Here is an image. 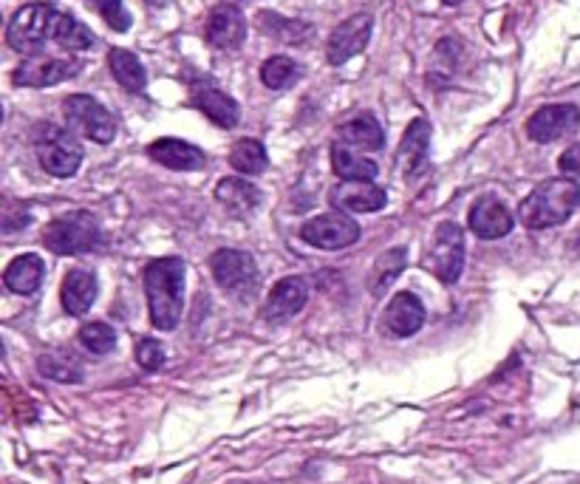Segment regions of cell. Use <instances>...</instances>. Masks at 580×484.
<instances>
[{"label": "cell", "mask_w": 580, "mask_h": 484, "mask_svg": "<svg viewBox=\"0 0 580 484\" xmlns=\"http://www.w3.org/2000/svg\"><path fill=\"white\" fill-rule=\"evenodd\" d=\"M332 167L343 182H374L377 173H380L371 159L357 156V153L348 151L346 145H340V142L332 148Z\"/></svg>", "instance_id": "484cf974"}, {"label": "cell", "mask_w": 580, "mask_h": 484, "mask_svg": "<svg viewBox=\"0 0 580 484\" xmlns=\"http://www.w3.org/2000/svg\"><path fill=\"white\" fill-rule=\"evenodd\" d=\"M405 264H408V250H405V247H394V250H388L385 255H380L374 269H371V278H368L371 295L380 298L382 292L397 281L399 272L405 269Z\"/></svg>", "instance_id": "4316f807"}, {"label": "cell", "mask_w": 580, "mask_h": 484, "mask_svg": "<svg viewBox=\"0 0 580 484\" xmlns=\"http://www.w3.org/2000/svg\"><path fill=\"white\" fill-rule=\"evenodd\" d=\"M300 80V68L295 60L289 57H269L261 66V83L272 91H283L289 85H295Z\"/></svg>", "instance_id": "4dcf8cb0"}, {"label": "cell", "mask_w": 580, "mask_h": 484, "mask_svg": "<svg viewBox=\"0 0 580 484\" xmlns=\"http://www.w3.org/2000/svg\"><path fill=\"white\" fill-rule=\"evenodd\" d=\"M34 153H37L43 170L57 179L74 176L83 165V145L77 142V136L71 131H63V128H54V125H46L37 131Z\"/></svg>", "instance_id": "5b68a950"}, {"label": "cell", "mask_w": 580, "mask_h": 484, "mask_svg": "<svg viewBox=\"0 0 580 484\" xmlns=\"http://www.w3.org/2000/svg\"><path fill=\"white\" fill-rule=\"evenodd\" d=\"M428 148H431V122L419 117L408 125V131L402 136V145H399L397 151V165L402 167L405 176H414V173H419L425 167Z\"/></svg>", "instance_id": "44dd1931"}, {"label": "cell", "mask_w": 580, "mask_h": 484, "mask_svg": "<svg viewBox=\"0 0 580 484\" xmlns=\"http://www.w3.org/2000/svg\"><path fill=\"white\" fill-rule=\"evenodd\" d=\"M97 292H100V284H97L94 272L71 269L63 278V286H60V301H63V309H66L68 315L83 318L85 312L94 306V301H97Z\"/></svg>", "instance_id": "ac0fdd59"}, {"label": "cell", "mask_w": 580, "mask_h": 484, "mask_svg": "<svg viewBox=\"0 0 580 484\" xmlns=\"http://www.w3.org/2000/svg\"><path fill=\"white\" fill-rule=\"evenodd\" d=\"M37 368L43 377H49L54 383H80L83 380V366L63 351H46L37 360Z\"/></svg>", "instance_id": "f546056e"}, {"label": "cell", "mask_w": 580, "mask_h": 484, "mask_svg": "<svg viewBox=\"0 0 580 484\" xmlns=\"http://www.w3.org/2000/svg\"><path fill=\"white\" fill-rule=\"evenodd\" d=\"M43 244L46 250L57 252V255H80V252L97 250L102 244L100 221L85 210L57 216L43 230Z\"/></svg>", "instance_id": "3957f363"}, {"label": "cell", "mask_w": 580, "mask_h": 484, "mask_svg": "<svg viewBox=\"0 0 580 484\" xmlns=\"http://www.w3.org/2000/svg\"><path fill=\"white\" fill-rule=\"evenodd\" d=\"M425 267L442 284H456L464 272V230L456 221H442L431 241V252L425 255Z\"/></svg>", "instance_id": "8992f818"}, {"label": "cell", "mask_w": 580, "mask_h": 484, "mask_svg": "<svg viewBox=\"0 0 580 484\" xmlns=\"http://www.w3.org/2000/svg\"><path fill=\"white\" fill-rule=\"evenodd\" d=\"M60 49L66 51H85L94 46V34L85 29L83 23L68 12H57L54 20V37H51Z\"/></svg>", "instance_id": "83f0119b"}, {"label": "cell", "mask_w": 580, "mask_h": 484, "mask_svg": "<svg viewBox=\"0 0 580 484\" xmlns=\"http://www.w3.org/2000/svg\"><path fill=\"white\" fill-rule=\"evenodd\" d=\"M108 66H111V74H114V80L125 91H131V94H139V91H145V85H148V71L145 66L139 63V57L131 54V51L125 49H111L108 54Z\"/></svg>", "instance_id": "d4e9b609"}, {"label": "cell", "mask_w": 580, "mask_h": 484, "mask_svg": "<svg viewBox=\"0 0 580 484\" xmlns=\"http://www.w3.org/2000/svg\"><path fill=\"white\" fill-rule=\"evenodd\" d=\"M306 301H309V284L303 278H283L269 292L261 315L266 320L292 318V315H298L300 309L306 306Z\"/></svg>", "instance_id": "d6986e66"}, {"label": "cell", "mask_w": 580, "mask_h": 484, "mask_svg": "<svg viewBox=\"0 0 580 484\" xmlns=\"http://www.w3.org/2000/svg\"><path fill=\"white\" fill-rule=\"evenodd\" d=\"M580 128V111L578 105H569V102H561V105H544L538 108L530 119H527V136L532 142H541V145H549L555 139H564V136L575 134Z\"/></svg>", "instance_id": "8fae6325"}, {"label": "cell", "mask_w": 580, "mask_h": 484, "mask_svg": "<svg viewBox=\"0 0 580 484\" xmlns=\"http://www.w3.org/2000/svg\"><path fill=\"white\" fill-rule=\"evenodd\" d=\"M136 363L145 368V371H156V368L165 366V349L159 346V340L142 337L136 343Z\"/></svg>", "instance_id": "836d02e7"}, {"label": "cell", "mask_w": 580, "mask_h": 484, "mask_svg": "<svg viewBox=\"0 0 580 484\" xmlns=\"http://www.w3.org/2000/svg\"><path fill=\"white\" fill-rule=\"evenodd\" d=\"M77 340L83 343V349H88L91 354H111L116 349V332L108 326V323H100V320H91L85 323Z\"/></svg>", "instance_id": "1f68e13d"}, {"label": "cell", "mask_w": 580, "mask_h": 484, "mask_svg": "<svg viewBox=\"0 0 580 484\" xmlns=\"http://www.w3.org/2000/svg\"><path fill=\"white\" fill-rule=\"evenodd\" d=\"M558 167H561V173H564V176H580V142L561 153Z\"/></svg>", "instance_id": "e575fe53"}, {"label": "cell", "mask_w": 580, "mask_h": 484, "mask_svg": "<svg viewBox=\"0 0 580 484\" xmlns=\"http://www.w3.org/2000/svg\"><path fill=\"white\" fill-rule=\"evenodd\" d=\"M382 323H385V329L394 337H411V334H416L425 326V306H422V301L416 298L414 292H399L385 306Z\"/></svg>", "instance_id": "2e32d148"}, {"label": "cell", "mask_w": 580, "mask_h": 484, "mask_svg": "<svg viewBox=\"0 0 580 484\" xmlns=\"http://www.w3.org/2000/svg\"><path fill=\"white\" fill-rule=\"evenodd\" d=\"M43 275H46V264H43V258L40 255H20L15 258L6 272H3V284L6 289H12L17 295H34L40 284H43Z\"/></svg>", "instance_id": "7402d4cb"}, {"label": "cell", "mask_w": 580, "mask_h": 484, "mask_svg": "<svg viewBox=\"0 0 580 484\" xmlns=\"http://www.w3.org/2000/svg\"><path fill=\"white\" fill-rule=\"evenodd\" d=\"M337 213H377L388 204V193L374 182H340L329 193Z\"/></svg>", "instance_id": "5bb4252c"}, {"label": "cell", "mask_w": 580, "mask_h": 484, "mask_svg": "<svg viewBox=\"0 0 580 484\" xmlns=\"http://www.w3.org/2000/svg\"><path fill=\"white\" fill-rule=\"evenodd\" d=\"M80 63L71 57H29L15 68L12 83L26 85V88H49V85H60L80 74Z\"/></svg>", "instance_id": "30bf717a"}, {"label": "cell", "mask_w": 580, "mask_h": 484, "mask_svg": "<svg viewBox=\"0 0 580 484\" xmlns=\"http://www.w3.org/2000/svg\"><path fill=\"white\" fill-rule=\"evenodd\" d=\"M580 207V184L566 179H549L538 184L518 207V218L530 230H549L575 216Z\"/></svg>", "instance_id": "7a4b0ae2"}, {"label": "cell", "mask_w": 580, "mask_h": 484, "mask_svg": "<svg viewBox=\"0 0 580 484\" xmlns=\"http://www.w3.org/2000/svg\"><path fill=\"white\" fill-rule=\"evenodd\" d=\"M467 224H470L473 235L481 238V241H498V238L513 233L515 218L501 199H496V196H481L473 204V210L467 216Z\"/></svg>", "instance_id": "4fadbf2b"}, {"label": "cell", "mask_w": 580, "mask_h": 484, "mask_svg": "<svg viewBox=\"0 0 580 484\" xmlns=\"http://www.w3.org/2000/svg\"><path fill=\"white\" fill-rule=\"evenodd\" d=\"M150 3H162V0H150Z\"/></svg>", "instance_id": "d590c367"}, {"label": "cell", "mask_w": 580, "mask_h": 484, "mask_svg": "<svg viewBox=\"0 0 580 484\" xmlns=\"http://www.w3.org/2000/svg\"><path fill=\"white\" fill-rule=\"evenodd\" d=\"M54 20H57V9L49 3H29L23 9H17L15 17L9 20L6 29V43L20 54H32L37 57L46 49L51 37H54Z\"/></svg>", "instance_id": "277c9868"}, {"label": "cell", "mask_w": 580, "mask_h": 484, "mask_svg": "<svg viewBox=\"0 0 580 484\" xmlns=\"http://www.w3.org/2000/svg\"><path fill=\"white\" fill-rule=\"evenodd\" d=\"M63 114H66L68 128H74L77 134H83L85 139L97 142V145H108L114 142L116 122L114 114L102 105L100 100L88 97V94H71L63 102Z\"/></svg>", "instance_id": "ba28073f"}, {"label": "cell", "mask_w": 580, "mask_h": 484, "mask_svg": "<svg viewBox=\"0 0 580 484\" xmlns=\"http://www.w3.org/2000/svg\"><path fill=\"white\" fill-rule=\"evenodd\" d=\"M148 156L170 170H204L207 167V156L201 148L182 142V139H173V136L150 142Z\"/></svg>", "instance_id": "e0dca14e"}, {"label": "cell", "mask_w": 580, "mask_h": 484, "mask_svg": "<svg viewBox=\"0 0 580 484\" xmlns=\"http://www.w3.org/2000/svg\"><path fill=\"white\" fill-rule=\"evenodd\" d=\"M230 165L244 176H261L269 167V156L258 139H238L230 151Z\"/></svg>", "instance_id": "f1b7e54d"}, {"label": "cell", "mask_w": 580, "mask_h": 484, "mask_svg": "<svg viewBox=\"0 0 580 484\" xmlns=\"http://www.w3.org/2000/svg\"><path fill=\"white\" fill-rule=\"evenodd\" d=\"M97 12L102 15V20L114 29V32H128L131 29V15L125 9V0H88Z\"/></svg>", "instance_id": "d6a6232c"}, {"label": "cell", "mask_w": 580, "mask_h": 484, "mask_svg": "<svg viewBox=\"0 0 580 484\" xmlns=\"http://www.w3.org/2000/svg\"><path fill=\"white\" fill-rule=\"evenodd\" d=\"M204 37L216 49H238L247 37V20L241 15V9L232 3H218L207 17Z\"/></svg>", "instance_id": "9a60e30c"}, {"label": "cell", "mask_w": 580, "mask_h": 484, "mask_svg": "<svg viewBox=\"0 0 580 484\" xmlns=\"http://www.w3.org/2000/svg\"><path fill=\"white\" fill-rule=\"evenodd\" d=\"M216 199L230 210L232 216H249L258 210L261 204V190L252 182H244V179H235V176H227L216 184Z\"/></svg>", "instance_id": "603a6c76"}, {"label": "cell", "mask_w": 580, "mask_h": 484, "mask_svg": "<svg viewBox=\"0 0 580 484\" xmlns=\"http://www.w3.org/2000/svg\"><path fill=\"white\" fill-rule=\"evenodd\" d=\"M210 272H213L216 284L221 286L224 292L238 295V298L255 295L258 286H261L258 264H255V258L244 250L213 252V258H210Z\"/></svg>", "instance_id": "52a82bcc"}, {"label": "cell", "mask_w": 580, "mask_h": 484, "mask_svg": "<svg viewBox=\"0 0 580 484\" xmlns=\"http://www.w3.org/2000/svg\"><path fill=\"white\" fill-rule=\"evenodd\" d=\"M340 142L360 148V151H380L385 145V131L374 114H360V117L348 119L346 125H340Z\"/></svg>", "instance_id": "cb8c5ba5"}, {"label": "cell", "mask_w": 580, "mask_h": 484, "mask_svg": "<svg viewBox=\"0 0 580 484\" xmlns=\"http://www.w3.org/2000/svg\"><path fill=\"white\" fill-rule=\"evenodd\" d=\"M371 26H374V20H371V15H363V12L343 20L332 32L329 46H326L329 63L332 66H343L351 57H357L368 46V40H371Z\"/></svg>", "instance_id": "7c38bea8"}, {"label": "cell", "mask_w": 580, "mask_h": 484, "mask_svg": "<svg viewBox=\"0 0 580 484\" xmlns=\"http://www.w3.org/2000/svg\"><path fill=\"white\" fill-rule=\"evenodd\" d=\"M193 105L199 108L210 122H216L218 128H235L241 119V108L232 100L230 94L218 91L216 85H196L193 88Z\"/></svg>", "instance_id": "ffe728a7"}, {"label": "cell", "mask_w": 580, "mask_h": 484, "mask_svg": "<svg viewBox=\"0 0 580 484\" xmlns=\"http://www.w3.org/2000/svg\"><path fill=\"white\" fill-rule=\"evenodd\" d=\"M300 238L309 247H317V250H346L351 244H357L360 224L351 216H346V213H326V216L306 221L300 227Z\"/></svg>", "instance_id": "9c48e42d"}, {"label": "cell", "mask_w": 580, "mask_h": 484, "mask_svg": "<svg viewBox=\"0 0 580 484\" xmlns=\"http://www.w3.org/2000/svg\"><path fill=\"white\" fill-rule=\"evenodd\" d=\"M150 323L159 332H173L184 309V261L176 255L156 258L145 267Z\"/></svg>", "instance_id": "6da1fadb"}]
</instances>
